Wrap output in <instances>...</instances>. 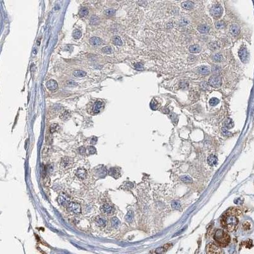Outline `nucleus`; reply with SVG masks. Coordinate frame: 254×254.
Segmentation results:
<instances>
[{"instance_id":"nucleus-45","label":"nucleus","mask_w":254,"mask_h":254,"mask_svg":"<svg viewBox=\"0 0 254 254\" xmlns=\"http://www.w3.org/2000/svg\"><path fill=\"white\" fill-rule=\"evenodd\" d=\"M79 151L81 154H84L86 152V149L84 147H80L79 149Z\"/></svg>"},{"instance_id":"nucleus-46","label":"nucleus","mask_w":254,"mask_h":254,"mask_svg":"<svg viewBox=\"0 0 254 254\" xmlns=\"http://www.w3.org/2000/svg\"><path fill=\"white\" fill-rule=\"evenodd\" d=\"M97 142V138H96V137H93V138H92V141H91V144H96V142Z\"/></svg>"},{"instance_id":"nucleus-9","label":"nucleus","mask_w":254,"mask_h":254,"mask_svg":"<svg viewBox=\"0 0 254 254\" xmlns=\"http://www.w3.org/2000/svg\"><path fill=\"white\" fill-rule=\"evenodd\" d=\"M46 86L50 91H54L58 88V84L56 81L54 80V79H50L46 82Z\"/></svg>"},{"instance_id":"nucleus-44","label":"nucleus","mask_w":254,"mask_h":254,"mask_svg":"<svg viewBox=\"0 0 254 254\" xmlns=\"http://www.w3.org/2000/svg\"><path fill=\"white\" fill-rule=\"evenodd\" d=\"M126 219H127V221H128V222H130V221H131L132 220V215L130 214V212H129L128 213L127 217H126Z\"/></svg>"},{"instance_id":"nucleus-33","label":"nucleus","mask_w":254,"mask_h":254,"mask_svg":"<svg viewBox=\"0 0 254 254\" xmlns=\"http://www.w3.org/2000/svg\"><path fill=\"white\" fill-rule=\"evenodd\" d=\"M243 228L244 230L248 231L251 228V223L249 221H245L243 224Z\"/></svg>"},{"instance_id":"nucleus-36","label":"nucleus","mask_w":254,"mask_h":254,"mask_svg":"<svg viewBox=\"0 0 254 254\" xmlns=\"http://www.w3.org/2000/svg\"><path fill=\"white\" fill-rule=\"evenodd\" d=\"M109 174L111 175L114 177V175L119 174V172H118V170H117L116 168H111L109 170Z\"/></svg>"},{"instance_id":"nucleus-32","label":"nucleus","mask_w":254,"mask_h":254,"mask_svg":"<svg viewBox=\"0 0 254 254\" xmlns=\"http://www.w3.org/2000/svg\"><path fill=\"white\" fill-rule=\"evenodd\" d=\"M233 125H234V123L231 119H229H229H227V120L226 121L225 126L227 128H231L233 127Z\"/></svg>"},{"instance_id":"nucleus-19","label":"nucleus","mask_w":254,"mask_h":254,"mask_svg":"<svg viewBox=\"0 0 254 254\" xmlns=\"http://www.w3.org/2000/svg\"><path fill=\"white\" fill-rule=\"evenodd\" d=\"M230 31L233 36H236L238 35L239 32V27L238 25L233 24L231 26Z\"/></svg>"},{"instance_id":"nucleus-4","label":"nucleus","mask_w":254,"mask_h":254,"mask_svg":"<svg viewBox=\"0 0 254 254\" xmlns=\"http://www.w3.org/2000/svg\"><path fill=\"white\" fill-rule=\"evenodd\" d=\"M66 208L68 211L73 213H80L81 210H82L80 205L75 202H70V203L66 207Z\"/></svg>"},{"instance_id":"nucleus-35","label":"nucleus","mask_w":254,"mask_h":254,"mask_svg":"<svg viewBox=\"0 0 254 254\" xmlns=\"http://www.w3.org/2000/svg\"><path fill=\"white\" fill-rule=\"evenodd\" d=\"M102 52L105 53V54H111L112 52V48L111 46H105L102 49Z\"/></svg>"},{"instance_id":"nucleus-22","label":"nucleus","mask_w":254,"mask_h":254,"mask_svg":"<svg viewBox=\"0 0 254 254\" xmlns=\"http://www.w3.org/2000/svg\"><path fill=\"white\" fill-rule=\"evenodd\" d=\"M87 73H85V71H82V70H76L73 72V75L76 77H84L85 76H86Z\"/></svg>"},{"instance_id":"nucleus-16","label":"nucleus","mask_w":254,"mask_h":254,"mask_svg":"<svg viewBox=\"0 0 254 254\" xmlns=\"http://www.w3.org/2000/svg\"><path fill=\"white\" fill-rule=\"evenodd\" d=\"M198 71L202 74H208L210 73V69L209 67L207 65H202L198 69Z\"/></svg>"},{"instance_id":"nucleus-40","label":"nucleus","mask_w":254,"mask_h":254,"mask_svg":"<svg viewBox=\"0 0 254 254\" xmlns=\"http://www.w3.org/2000/svg\"><path fill=\"white\" fill-rule=\"evenodd\" d=\"M245 247H247V248H251L252 247V241L251 240V239H248V240L247 241H245Z\"/></svg>"},{"instance_id":"nucleus-26","label":"nucleus","mask_w":254,"mask_h":254,"mask_svg":"<svg viewBox=\"0 0 254 254\" xmlns=\"http://www.w3.org/2000/svg\"><path fill=\"white\" fill-rule=\"evenodd\" d=\"M115 11L114 9H113V8H108V9H106V10H104V15H106V16H112V15H113L115 13Z\"/></svg>"},{"instance_id":"nucleus-27","label":"nucleus","mask_w":254,"mask_h":254,"mask_svg":"<svg viewBox=\"0 0 254 254\" xmlns=\"http://www.w3.org/2000/svg\"><path fill=\"white\" fill-rule=\"evenodd\" d=\"M88 8H86V7L82 8L80 9V10H79V15H80L81 17L86 16V15H88Z\"/></svg>"},{"instance_id":"nucleus-12","label":"nucleus","mask_w":254,"mask_h":254,"mask_svg":"<svg viewBox=\"0 0 254 254\" xmlns=\"http://www.w3.org/2000/svg\"><path fill=\"white\" fill-rule=\"evenodd\" d=\"M172 244H166L163 247L158 248L156 249L155 251V254H162L163 253H165V252H166L168 249L170 248L171 247H172Z\"/></svg>"},{"instance_id":"nucleus-20","label":"nucleus","mask_w":254,"mask_h":254,"mask_svg":"<svg viewBox=\"0 0 254 254\" xmlns=\"http://www.w3.org/2000/svg\"><path fill=\"white\" fill-rule=\"evenodd\" d=\"M198 31L199 32H201V33L206 34L207 32H209L210 27H208V26H207V25H201V26H199V27H198Z\"/></svg>"},{"instance_id":"nucleus-30","label":"nucleus","mask_w":254,"mask_h":254,"mask_svg":"<svg viewBox=\"0 0 254 254\" xmlns=\"http://www.w3.org/2000/svg\"><path fill=\"white\" fill-rule=\"evenodd\" d=\"M73 37H74L75 39H79L81 37H82V32H81L79 30H78V29H76V30H74V32H73Z\"/></svg>"},{"instance_id":"nucleus-39","label":"nucleus","mask_w":254,"mask_h":254,"mask_svg":"<svg viewBox=\"0 0 254 254\" xmlns=\"http://www.w3.org/2000/svg\"><path fill=\"white\" fill-rule=\"evenodd\" d=\"M157 106H158V104H157V102H156L155 100H152V102H151V108H152V109L155 110V109H156L157 107H158Z\"/></svg>"},{"instance_id":"nucleus-38","label":"nucleus","mask_w":254,"mask_h":254,"mask_svg":"<svg viewBox=\"0 0 254 254\" xmlns=\"http://www.w3.org/2000/svg\"><path fill=\"white\" fill-rule=\"evenodd\" d=\"M58 128H59L58 124H53L50 127V132H52V133H53V132H55V131H57Z\"/></svg>"},{"instance_id":"nucleus-7","label":"nucleus","mask_w":254,"mask_h":254,"mask_svg":"<svg viewBox=\"0 0 254 254\" xmlns=\"http://www.w3.org/2000/svg\"><path fill=\"white\" fill-rule=\"evenodd\" d=\"M100 211L104 214L110 215L114 212V210L113 207H112L111 205H109V204H105L100 207Z\"/></svg>"},{"instance_id":"nucleus-13","label":"nucleus","mask_w":254,"mask_h":254,"mask_svg":"<svg viewBox=\"0 0 254 254\" xmlns=\"http://www.w3.org/2000/svg\"><path fill=\"white\" fill-rule=\"evenodd\" d=\"M87 172L84 168H79L76 172V175L80 179H85L87 177Z\"/></svg>"},{"instance_id":"nucleus-21","label":"nucleus","mask_w":254,"mask_h":254,"mask_svg":"<svg viewBox=\"0 0 254 254\" xmlns=\"http://www.w3.org/2000/svg\"><path fill=\"white\" fill-rule=\"evenodd\" d=\"M194 3L193 2V1H184V2L182 3V6L184 8L187 9V10H190V9H192L193 7H194Z\"/></svg>"},{"instance_id":"nucleus-43","label":"nucleus","mask_w":254,"mask_h":254,"mask_svg":"<svg viewBox=\"0 0 254 254\" xmlns=\"http://www.w3.org/2000/svg\"><path fill=\"white\" fill-rule=\"evenodd\" d=\"M180 24L181 26H186V25L189 24V22H188V20L186 19H182L181 21H180Z\"/></svg>"},{"instance_id":"nucleus-41","label":"nucleus","mask_w":254,"mask_h":254,"mask_svg":"<svg viewBox=\"0 0 254 254\" xmlns=\"http://www.w3.org/2000/svg\"><path fill=\"white\" fill-rule=\"evenodd\" d=\"M172 207L174 209L178 210L179 209V208H180V204H179L178 202H174L172 203Z\"/></svg>"},{"instance_id":"nucleus-15","label":"nucleus","mask_w":254,"mask_h":254,"mask_svg":"<svg viewBox=\"0 0 254 254\" xmlns=\"http://www.w3.org/2000/svg\"><path fill=\"white\" fill-rule=\"evenodd\" d=\"M102 43V40L98 37H92L90 39V43L93 46H99Z\"/></svg>"},{"instance_id":"nucleus-14","label":"nucleus","mask_w":254,"mask_h":254,"mask_svg":"<svg viewBox=\"0 0 254 254\" xmlns=\"http://www.w3.org/2000/svg\"><path fill=\"white\" fill-rule=\"evenodd\" d=\"M95 221L96 223L98 224V226L100 227H105L106 225L107 224V220L104 217L101 216H97L95 218Z\"/></svg>"},{"instance_id":"nucleus-6","label":"nucleus","mask_w":254,"mask_h":254,"mask_svg":"<svg viewBox=\"0 0 254 254\" xmlns=\"http://www.w3.org/2000/svg\"><path fill=\"white\" fill-rule=\"evenodd\" d=\"M211 13L213 16L220 17L223 13V8L221 4H216L212 8Z\"/></svg>"},{"instance_id":"nucleus-2","label":"nucleus","mask_w":254,"mask_h":254,"mask_svg":"<svg viewBox=\"0 0 254 254\" xmlns=\"http://www.w3.org/2000/svg\"><path fill=\"white\" fill-rule=\"evenodd\" d=\"M213 239L215 241V243L220 247H227L231 241L230 236L226 231L221 229H218L215 231L213 235Z\"/></svg>"},{"instance_id":"nucleus-17","label":"nucleus","mask_w":254,"mask_h":254,"mask_svg":"<svg viewBox=\"0 0 254 254\" xmlns=\"http://www.w3.org/2000/svg\"><path fill=\"white\" fill-rule=\"evenodd\" d=\"M189 52L193 54H196L199 53L201 51V47L198 45H193L189 46Z\"/></svg>"},{"instance_id":"nucleus-18","label":"nucleus","mask_w":254,"mask_h":254,"mask_svg":"<svg viewBox=\"0 0 254 254\" xmlns=\"http://www.w3.org/2000/svg\"><path fill=\"white\" fill-rule=\"evenodd\" d=\"M208 163H209V165H211V166H214V165L217 164L218 159L215 155H211L208 157Z\"/></svg>"},{"instance_id":"nucleus-42","label":"nucleus","mask_w":254,"mask_h":254,"mask_svg":"<svg viewBox=\"0 0 254 254\" xmlns=\"http://www.w3.org/2000/svg\"><path fill=\"white\" fill-rule=\"evenodd\" d=\"M182 180H183L184 182H192V180H191L190 177H188V176H184L182 178Z\"/></svg>"},{"instance_id":"nucleus-25","label":"nucleus","mask_w":254,"mask_h":254,"mask_svg":"<svg viewBox=\"0 0 254 254\" xmlns=\"http://www.w3.org/2000/svg\"><path fill=\"white\" fill-rule=\"evenodd\" d=\"M90 24L92 25H97L99 23L100 19L98 17L95 16V15H93V16L90 19Z\"/></svg>"},{"instance_id":"nucleus-11","label":"nucleus","mask_w":254,"mask_h":254,"mask_svg":"<svg viewBox=\"0 0 254 254\" xmlns=\"http://www.w3.org/2000/svg\"><path fill=\"white\" fill-rule=\"evenodd\" d=\"M57 201H58L59 203L60 204V205L65 207V208L68 206V205H69L70 202H71L69 201V199H68L67 198H65V196L62 195H60L59 196L58 198H57Z\"/></svg>"},{"instance_id":"nucleus-1","label":"nucleus","mask_w":254,"mask_h":254,"mask_svg":"<svg viewBox=\"0 0 254 254\" xmlns=\"http://www.w3.org/2000/svg\"><path fill=\"white\" fill-rule=\"evenodd\" d=\"M242 214V210L239 208H231L226 212L221 219V224L226 230L233 232L238 229L239 219L238 217Z\"/></svg>"},{"instance_id":"nucleus-24","label":"nucleus","mask_w":254,"mask_h":254,"mask_svg":"<svg viewBox=\"0 0 254 254\" xmlns=\"http://www.w3.org/2000/svg\"><path fill=\"white\" fill-rule=\"evenodd\" d=\"M112 40H113V43L116 45H118V46H121L123 44L121 38H119V36H114L113 39H112Z\"/></svg>"},{"instance_id":"nucleus-37","label":"nucleus","mask_w":254,"mask_h":254,"mask_svg":"<svg viewBox=\"0 0 254 254\" xmlns=\"http://www.w3.org/2000/svg\"><path fill=\"white\" fill-rule=\"evenodd\" d=\"M88 151L90 155H93V154L96 153L97 151L96 149L93 146H88Z\"/></svg>"},{"instance_id":"nucleus-23","label":"nucleus","mask_w":254,"mask_h":254,"mask_svg":"<svg viewBox=\"0 0 254 254\" xmlns=\"http://www.w3.org/2000/svg\"><path fill=\"white\" fill-rule=\"evenodd\" d=\"M111 225L114 228H118L120 225V221L116 217H113L111 219Z\"/></svg>"},{"instance_id":"nucleus-10","label":"nucleus","mask_w":254,"mask_h":254,"mask_svg":"<svg viewBox=\"0 0 254 254\" xmlns=\"http://www.w3.org/2000/svg\"><path fill=\"white\" fill-rule=\"evenodd\" d=\"M104 103L101 100H98L94 104V105L93 106V108L92 111L93 112V114H97L99 113L102 107H103Z\"/></svg>"},{"instance_id":"nucleus-31","label":"nucleus","mask_w":254,"mask_h":254,"mask_svg":"<svg viewBox=\"0 0 254 254\" xmlns=\"http://www.w3.org/2000/svg\"><path fill=\"white\" fill-rule=\"evenodd\" d=\"M219 102H220L219 100L217 98L213 97V98H212V99L210 100L209 103L210 105L212 106H215L217 105V104L219 103Z\"/></svg>"},{"instance_id":"nucleus-29","label":"nucleus","mask_w":254,"mask_h":254,"mask_svg":"<svg viewBox=\"0 0 254 254\" xmlns=\"http://www.w3.org/2000/svg\"><path fill=\"white\" fill-rule=\"evenodd\" d=\"M213 60L215 62H221L223 60V57L221 54H216L213 56Z\"/></svg>"},{"instance_id":"nucleus-8","label":"nucleus","mask_w":254,"mask_h":254,"mask_svg":"<svg viewBox=\"0 0 254 254\" xmlns=\"http://www.w3.org/2000/svg\"><path fill=\"white\" fill-rule=\"evenodd\" d=\"M73 163H74V162H73L72 158H68V157H67V158L62 159L60 164H61L62 166H63L64 168H69L73 166Z\"/></svg>"},{"instance_id":"nucleus-5","label":"nucleus","mask_w":254,"mask_h":254,"mask_svg":"<svg viewBox=\"0 0 254 254\" xmlns=\"http://www.w3.org/2000/svg\"><path fill=\"white\" fill-rule=\"evenodd\" d=\"M210 86L218 88L222 85V79L219 76H212L208 80Z\"/></svg>"},{"instance_id":"nucleus-3","label":"nucleus","mask_w":254,"mask_h":254,"mask_svg":"<svg viewBox=\"0 0 254 254\" xmlns=\"http://www.w3.org/2000/svg\"><path fill=\"white\" fill-rule=\"evenodd\" d=\"M206 252L207 254H223L221 248L215 243H210L207 245Z\"/></svg>"},{"instance_id":"nucleus-34","label":"nucleus","mask_w":254,"mask_h":254,"mask_svg":"<svg viewBox=\"0 0 254 254\" xmlns=\"http://www.w3.org/2000/svg\"><path fill=\"white\" fill-rule=\"evenodd\" d=\"M224 26H225V22H224L223 21H217V22L215 23L216 27L218 28V29H220V28L224 27Z\"/></svg>"},{"instance_id":"nucleus-28","label":"nucleus","mask_w":254,"mask_h":254,"mask_svg":"<svg viewBox=\"0 0 254 254\" xmlns=\"http://www.w3.org/2000/svg\"><path fill=\"white\" fill-rule=\"evenodd\" d=\"M246 54H247V52H246L245 48H242V49H241V50L239 51V57H240V59L243 60V61H244L245 59L246 58V57H247Z\"/></svg>"}]
</instances>
